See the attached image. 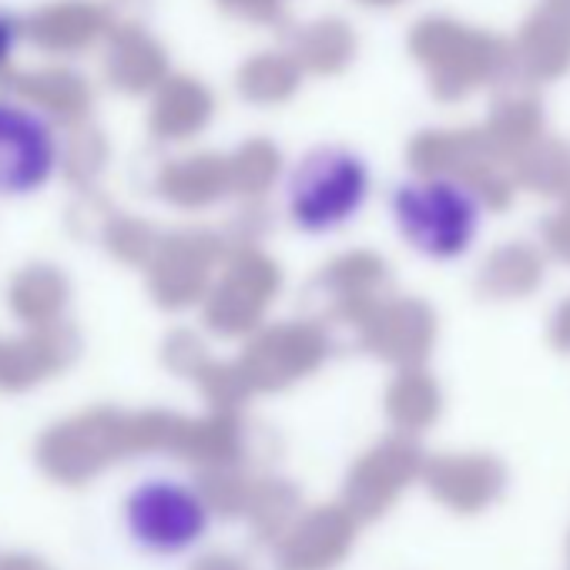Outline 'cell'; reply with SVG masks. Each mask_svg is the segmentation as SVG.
Here are the masks:
<instances>
[{"instance_id":"52a82bcc","label":"cell","mask_w":570,"mask_h":570,"mask_svg":"<svg viewBox=\"0 0 570 570\" xmlns=\"http://www.w3.org/2000/svg\"><path fill=\"white\" fill-rule=\"evenodd\" d=\"M423 476L440 503L466 517L487 510L507 487V470L493 456H440Z\"/></svg>"},{"instance_id":"8992f818","label":"cell","mask_w":570,"mask_h":570,"mask_svg":"<svg viewBox=\"0 0 570 570\" xmlns=\"http://www.w3.org/2000/svg\"><path fill=\"white\" fill-rule=\"evenodd\" d=\"M416 473H420V453L410 443H386L353 470L343 490V507L360 523L380 520L403 493V487L413 483Z\"/></svg>"},{"instance_id":"30bf717a","label":"cell","mask_w":570,"mask_h":570,"mask_svg":"<svg viewBox=\"0 0 570 570\" xmlns=\"http://www.w3.org/2000/svg\"><path fill=\"white\" fill-rule=\"evenodd\" d=\"M21 45V21L11 11H0V68H4Z\"/></svg>"},{"instance_id":"4fadbf2b","label":"cell","mask_w":570,"mask_h":570,"mask_svg":"<svg viewBox=\"0 0 570 570\" xmlns=\"http://www.w3.org/2000/svg\"><path fill=\"white\" fill-rule=\"evenodd\" d=\"M567 550H570V543H567Z\"/></svg>"},{"instance_id":"7a4b0ae2","label":"cell","mask_w":570,"mask_h":570,"mask_svg":"<svg viewBox=\"0 0 570 570\" xmlns=\"http://www.w3.org/2000/svg\"><path fill=\"white\" fill-rule=\"evenodd\" d=\"M390 208L400 235L430 258L460 255L476 232L473 195L446 178L396 185L390 195Z\"/></svg>"},{"instance_id":"277c9868","label":"cell","mask_w":570,"mask_h":570,"mask_svg":"<svg viewBox=\"0 0 570 570\" xmlns=\"http://www.w3.org/2000/svg\"><path fill=\"white\" fill-rule=\"evenodd\" d=\"M131 537L155 553H181L205 537L208 507L198 490L178 480H148L128 497Z\"/></svg>"},{"instance_id":"7c38bea8","label":"cell","mask_w":570,"mask_h":570,"mask_svg":"<svg viewBox=\"0 0 570 570\" xmlns=\"http://www.w3.org/2000/svg\"><path fill=\"white\" fill-rule=\"evenodd\" d=\"M0 570H51L48 560H41L38 553H8V557H0Z\"/></svg>"},{"instance_id":"3957f363","label":"cell","mask_w":570,"mask_h":570,"mask_svg":"<svg viewBox=\"0 0 570 570\" xmlns=\"http://www.w3.org/2000/svg\"><path fill=\"white\" fill-rule=\"evenodd\" d=\"M61 165V135L35 105L0 98V198L45 191Z\"/></svg>"},{"instance_id":"8fae6325","label":"cell","mask_w":570,"mask_h":570,"mask_svg":"<svg viewBox=\"0 0 570 570\" xmlns=\"http://www.w3.org/2000/svg\"><path fill=\"white\" fill-rule=\"evenodd\" d=\"M191 570H248V563L235 553H205L191 563Z\"/></svg>"},{"instance_id":"6da1fadb","label":"cell","mask_w":570,"mask_h":570,"mask_svg":"<svg viewBox=\"0 0 570 570\" xmlns=\"http://www.w3.org/2000/svg\"><path fill=\"white\" fill-rule=\"evenodd\" d=\"M373 175L363 155L346 145H316L285 175L282 205L303 235H333L360 218L370 202Z\"/></svg>"},{"instance_id":"9c48e42d","label":"cell","mask_w":570,"mask_h":570,"mask_svg":"<svg viewBox=\"0 0 570 570\" xmlns=\"http://www.w3.org/2000/svg\"><path fill=\"white\" fill-rule=\"evenodd\" d=\"M195 490H198L202 503L208 507V513H215L222 520H238V517H245L252 480H245L232 466H208L198 476Z\"/></svg>"},{"instance_id":"ba28073f","label":"cell","mask_w":570,"mask_h":570,"mask_svg":"<svg viewBox=\"0 0 570 570\" xmlns=\"http://www.w3.org/2000/svg\"><path fill=\"white\" fill-rule=\"evenodd\" d=\"M303 513V497L293 483L285 480H262L252 483L245 520L262 543H275L285 530L293 527V520Z\"/></svg>"},{"instance_id":"5b68a950","label":"cell","mask_w":570,"mask_h":570,"mask_svg":"<svg viewBox=\"0 0 570 570\" xmlns=\"http://www.w3.org/2000/svg\"><path fill=\"white\" fill-rule=\"evenodd\" d=\"M356 530L360 520L346 507H316L299 513L275 540L278 570H336L350 557Z\"/></svg>"}]
</instances>
